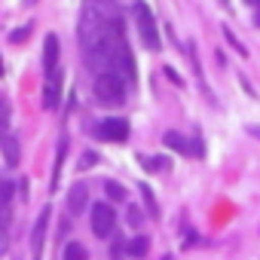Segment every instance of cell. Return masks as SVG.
<instances>
[{
	"instance_id": "9c48e42d",
	"label": "cell",
	"mask_w": 260,
	"mask_h": 260,
	"mask_svg": "<svg viewBox=\"0 0 260 260\" xmlns=\"http://www.w3.org/2000/svg\"><path fill=\"white\" fill-rule=\"evenodd\" d=\"M166 144H169L172 150H178V153H196V147H193L181 132H166Z\"/></svg>"
},
{
	"instance_id": "e0dca14e",
	"label": "cell",
	"mask_w": 260,
	"mask_h": 260,
	"mask_svg": "<svg viewBox=\"0 0 260 260\" xmlns=\"http://www.w3.org/2000/svg\"><path fill=\"white\" fill-rule=\"evenodd\" d=\"M141 220H144V217H141V211L132 205V208H128V223H132V226H141Z\"/></svg>"
},
{
	"instance_id": "30bf717a",
	"label": "cell",
	"mask_w": 260,
	"mask_h": 260,
	"mask_svg": "<svg viewBox=\"0 0 260 260\" xmlns=\"http://www.w3.org/2000/svg\"><path fill=\"white\" fill-rule=\"evenodd\" d=\"M125 251H128V257H147V251H150V239H147V236H135V239H128Z\"/></svg>"
},
{
	"instance_id": "3957f363",
	"label": "cell",
	"mask_w": 260,
	"mask_h": 260,
	"mask_svg": "<svg viewBox=\"0 0 260 260\" xmlns=\"http://www.w3.org/2000/svg\"><path fill=\"white\" fill-rule=\"evenodd\" d=\"M89 223H92V233H95L98 239H110V233H113V226H116V211H113V205L95 202L92 211H89Z\"/></svg>"
},
{
	"instance_id": "277c9868",
	"label": "cell",
	"mask_w": 260,
	"mask_h": 260,
	"mask_svg": "<svg viewBox=\"0 0 260 260\" xmlns=\"http://www.w3.org/2000/svg\"><path fill=\"white\" fill-rule=\"evenodd\" d=\"M95 135L101 138V141H125L128 138V122L122 119V116H107V119H101L98 125H95Z\"/></svg>"
},
{
	"instance_id": "5b68a950",
	"label": "cell",
	"mask_w": 260,
	"mask_h": 260,
	"mask_svg": "<svg viewBox=\"0 0 260 260\" xmlns=\"http://www.w3.org/2000/svg\"><path fill=\"white\" fill-rule=\"evenodd\" d=\"M58 37L55 34H46L43 40V74L46 77H55L58 74Z\"/></svg>"
},
{
	"instance_id": "7c38bea8",
	"label": "cell",
	"mask_w": 260,
	"mask_h": 260,
	"mask_svg": "<svg viewBox=\"0 0 260 260\" xmlns=\"http://www.w3.org/2000/svg\"><path fill=\"white\" fill-rule=\"evenodd\" d=\"M4 156H7V162H10V166H16V162H19V147H16V138H13V135H7V132H4Z\"/></svg>"
},
{
	"instance_id": "52a82bcc",
	"label": "cell",
	"mask_w": 260,
	"mask_h": 260,
	"mask_svg": "<svg viewBox=\"0 0 260 260\" xmlns=\"http://www.w3.org/2000/svg\"><path fill=\"white\" fill-rule=\"evenodd\" d=\"M58 98H61V74L46 77V86H43V107H46V110H55V107H58Z\"/></svg>"
},
{
	"instance_id": "8fae6325",
	"label": "cell",
	"mask_w": 260,
	"mask_h": 260,
	"mask_svg": "<svg viewBox=\"0 0 260 260\" xmlns=\"http://www.w3.org/2000/svg\"><path fill=\"white\" fill-rule=\"evenodd\" d=\"M61 260H89V251L80 242H68L64 251H61Z\"/></svg>"
},
{
	"instance_id": "d6986e66",
	"label": "cell",
	"mask_w": 260,
	"mask_h": 260,
	"mask_svg": "<svg viewBox=\"0 0 260 260\" xmlns=\"http://www.w3.org/2000/svg\"><path fill=\"white\" fill-rule=\"evenodd\" d=\"M25 37H28V28H22V31H16V34H13L10 40H13V43H19V40H25Z\"/></svg>"
},
{
	"instance_id": "ffe728a7",
	"label": "cell",
	"mask_w": 260,
	"mask_h": 260,
	"mask_svg": "<svg viewBox=\"0 0 260 260\" xmlns=\"http://www.w3.org/2000/svg\"><path fill=\"white\" fill-rule=\"evenodd\" d=\"M254 22H257V25H260V13H257V19H254Z\"/></svg>"
},
{
	"instance_id": "9a60e30c",
	"label": "cell",
	"mask_w": 260,
	"mask_h": 260,
	"mask_svg": "<svg viewBox=\"0 0 260 260\" xmlns=\"http://www.w3.org/2000/svg\"><path fill=\"white\" fill-rule=\"evenodd\" d=\"M13 202V184L10 181H0V211Z\"/></svg>"
},
{
	"instance_id": "7a4b0ae2",
	"label": "cell",
	"mask_w": 260,
	"mask_h": 260,
	"mask_svg": "<svg viewBox=\"0 0 260 260\" xmlns=\"http://www.w3.org/2000/svg\"><path fill=\"white\" fill-rule=\"evenodd\" d=\"M132 16H135V28H138V37L147 49H156L159 46V28H156V19L150 13V7L144 0H135L132 4Z\"/></svg>"
},
{
	"instance_id": "8992f818",
	"label": "cell",
	"mask_w": 260,
	"mask_h": 260,
	"mask_svg": "<svg viewBox=\"0 0 260 260\" xmlns=\"http://www.w3.org/2000/svg\"><path fill=\"white\" fill-rule=\"evenodd\" d=\"M86 205H89V190L83 184H74L68 190V211L77 217V214H86Z\"/></svg>"
},
{
	"instance_id": "6da1fadb",
	"label": "cell",
	"mask_w": 260,
	"mask_h": 260,
	"mask_svg": "<svg viewBox=\"0 0 260 260\" xmlns=\"http://www.w3.org/2000/svg\"><path fill=\"white\" fill-rule=\"evenodd\" d=\"M95 101L104 104V107H119L125 101V80L116 74V71H107V74H98L95 77Z\"/></svg>"
},
{
	"instance_id": "ba28073f",
	"label": "cell",
	"mask_w": 260,
	"mask_h": 260,
	"mask_svg": "<svg viewBox=\"0 0 260 260\" xmlns=\"http://www.w3.org/2000/svg\"><path fill=\"white\" fill-rule=\"evenodd\" d=\"M49 208H43L40 214H37V223H34V233H31V245H34V251L40 254V248H43V239H46V226H49Z\"/></svg>"
},
{
	"instance_id": "4fadbf2b",
	"label": "cell",
	"mask_w": 260,
	"mask_h": 260,
	"mask_svg": "<svg viewBox=\"0 0 260 260\" xmlns=\"http://www.w3.org/2000/svg\"><path fill=\"white\" fill-rule=\"evenodd\" d=\"M104 193H107V199H113V202H122V199H125V190H122L116 181H107V184H104Z\"/></svg>"
},
{
	"instance_id": "ac0fdd59",
	"label": "cell",
	"mask_w": 260,
	"mask_h": 260,
	"mask_svg": "<svg viewBox=\"0 0 260 260\" xmlns=\"http://www.w3.org/2000/svg\"><path fill=\"white\" fill-rule=\"evenodd\" d=\"M89 7H98V10H113V4L116 0H86Z\"/></svg>"
},
{
	"instance_id": "5bb4252c",
	"label": "cell",
	"mask_w": 260,
	"mask_h": 260,
	"mask_svg": "<svg viewBox=\"0 0 260 260\" xmlns=\"http://www.w3.org/2000/svg\"><path fill=\"white\" fill-rule=\"evenodd\" d=\"M141 196H144V202H147V211L156 217V214H159V205H156V199H153V190H150L147 184H141Z\"/></svg>"
},
{
	"instance_id": "44dd1931",
	"label": "cell",
	"mask_w": 260,
	"mask_h": 260,
	"mask_svg": "<svg viewBox=\"0 0 260 260\" xmlns=\"http://www.w3.org/2000/svg\"><path fill=\"white\" fill-rule=\"evenodd\" d=\"M248 4H260V0H248Z\"/></svg>"
},
{
	"instance_id": "2e32d148",
	"label": "cell",
	"mask_w": 260,
	"mask_h": 260,
	"mask_svg": "<svg viewBox=\"0 0 260 260\" xmlns=\"http://www.w3.org/2000/svg\"><path fill=\"white\" fill-rule=\"evenodd\" d=\"M166 166H169V162H166L162 156H147V169H150V172H162Z\"/></svg>"
}]
</instances>
